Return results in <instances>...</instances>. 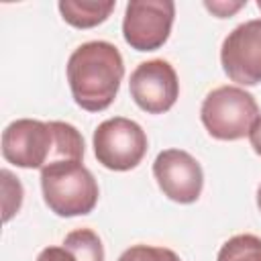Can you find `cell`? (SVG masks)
<instances>
[{
	"label": "cell",
	"instance_id": "cell-1",
	"mask_svg": "<svg viewBox=\"0 0 261 261\" xmlns=\"http://www.w3.org/2000/svg\"><path fill=\"white\" fill-rule=\"evenodd\" d=\"M2 155L24 169H43L57 161H82L84 137L73 124L18 118L2 133Z\"/></svg>",
	"mask_w": 261,
	"mask_h": 261
},
{
	"label": "cell",
	"instance_id": "cell-2",
	"mask_svg": "<svg viewBox=\"0 0 261 261\" xmlns=\"http://www.w3.org/2000/svg\"><path fill=\"white\" fill-rule=\"evenodd\" d=\"M122 75V55L108 41L84 43L67 59L71 96L88 112H102L114 102Z\"/></svg>",
	"mask_w": 261,
	"mask_h": 261
},
{
	"label": "cell",
	"instance_id": "cell-3",
	"mask_svg": "<svg viewBox=\"0 0 261 261\" xmlns=\"http://www.w3.org/2000/svg\"><path fill=\"white\" fill-rule=\"evenodd\" d=\"M45 204L63 218L84 216L98 204V184L82 161H57L41 169Z\"/></svg>",
	"mask_w": 261,
	"mask_h": 261
},
{
	"label": "cell",
	"instance_id": "cell-4",
	"mask_svg": "<svg viewBox=\"0 0 261 261\" xmlns=\"http://www.w3.org/2000/svg\"><path fill=\"white\" fill-rule=\"evenodd\" d=\"M259 116L255 98L239 86H220L212 90L200 108L206 130L218 141H239L249 135L251 124Z\"/></svg>",
	"mask_w": 261,
	"mask_h": 261
},
{
	"label": "cell",
	"instance_id": "cell-5",
	"mask_svg": "<svg viewBox=\"0 0 261 261\" xmlns=\"http://www.w3.org/2000/svg\"><path fill=\"white\" fill-rule=\"evenodd\" d=\"M147 153V135L130 118L114 116L94 130V155L98 163L112 171H128Z\"/></svg>",
	"mask_w": 261,
	"mask_h": 261
},
{
	"label": "cell",
	"instance_id": "cell-6",
	"mask_svg": "<svg viewBox=\"0 0 261 261\" xmlns=\"http://www.w3.org/2000/svg\"><path fill=\"white\" fill-rule=\"evenodd\" d=\"M173 16L171 0H130L122 20L124 41L137 51H155L169 39Z\"/></svg>",
	"mask_w": 261,
	"mask_h": 261
},
{
	"label": "cell",
	"instance_id": "cell-7",
	"mask_svg": "<svg viewBox=\"0 0 261 261\" xmlns=\"http://www.w3.org/2000/svg\"><path fill=\"white\" fill-rule=\"evenodd\" d=\"M220 63L232 82L261 84V18L247 20L228 33L220 49Z\"/></svg>",
	"mask_w": 261,
	"mask_h": 261
},
{
	"label": "cell",
	"instance_id": "cell-8",
	"mask_svg": "<svg viewBox=\"0 0 261 261\" xmlns=\"http://www.w3.org/2000/svg\"><path fill=\"white\" fill-rule=\"evenodd\" d=\"M128 84L135 104L149 114L167 112L179 96L177 73L165 59L143 61L130 73Z\"/></svg>",
	"mask_w": 261,
	"mask_h": 261
},
{
	"label": "cell",
	"instance_id": "cell-9",
	"mask_svg": "<svg viewBox=\"0 0 261 261\" xmlns=\"http://www.w3.org/2000/svg\"><path fill=\"white\" fill-rule=\"evenodd\" d=\"M153 175L159 190L173 202L192 204L200 198L204 173L200 163L181 149H165L155 157Z\"/></svg>",
	"mask_w": 261,
	"mask_h": 261
},
{
	"label": "cell",
	"instance_id": "cell-10",
	"mask_svg": "<svg viewBox=\"0 0 261 261\" xmlns=\"http://www.w3.org/2000/svg\"><path fill=\"white\" fill-rule=\"evenodd\" d=\"M59 12L63 20L75 29H92L102 24L110 12L114 10L116 2L106 0V2H96V0H61Z\"/></svg>",
	"mask_w": 261,
	"mask_h": 261
},
{
	"label": "cell",
	"instance_id": "cell-11",
	"mask_svg": "<svg viewBox=\"0 0 261 261\" xmlns=\"http://www.w3.org/2000/svg\"><path fill=\"white\" fill-rule=\"evenodd\" d=\"M63 247L75 257V261H104L102 241L90 228L71 230L63 239Z\"/></svg>",
	"mask_w": 261,
	"mask_h": 261
},
{
	"label": "cell",
	"instance_id": "cell-12",
	"mask_svg": "<svg viewBox=\"0 0 261 261\" xmlns=\"http://www.w3.org/2000/svg\"><path fill=\"white\" fill-rule=\"evenodd\" d=\"M216 261H261V239L255 234H237L220 247Z\"/></svg>",
	"mask_w": 261,
	"mask_h": 261
},
{
	"label": "cell",
	"instance_id": "cell-13",
	"mask_svg": "<svg viewBox=\"0 0 261 261\" xmlns=\"http://www.w3.org/2000/svg\"><path fill=\"white\" fill-rule=\"evenodd\" d=\"M2 177V210H4V222H8L22 204V186L18 181V177H14L8 169L0 171Z\"/></svg>",
	"mask_w": 261,
	"mask_h": 261
},
{
	"label": "cell",
	"instance_id": "cell-14",
	"mask_svg": "<svg viewBox=\"0 0 261 261\" xmlns=\"http://www.w3.org/2000/svg\"><path fill=\"white\" fill-rule=\"evenodd\" d=\"M118 261H179L177 253L165 247H151V245H135L126 249Z\"/></svg>",
	"mask_w": 261,
	"mask_h": 261
},
{
	"label": "cell",
	"instance_id": "cell-15",
	"mask_svg": "<svg viewBox=\"0 0 261 261\" xmlns=\"http://www.w3.org/2000/svg\"><path fill=\"white\" fill-rule=\"evenodd\" d=\"M247 4V0H239V2H224V0H206L204 2V6L212 12V14H216L218 18H226V16H232L237 10H241L243 6Z\"/></svg>",
	"mask_w": 261,
	"mask_h": 261
},
{
	"label": "cell",
	"instance_id": "cell-16",
	"mask_svg": "<svg viewBox=\"0 0 261 261\" xmlns=\"http://www.w3.org/2000/svg\"><path fill=\"white\" fill-rule=\"evenodd\" d=\"M37 261H75V257L61 245V247H47L39 253Z\"/></svg>",
	"mask_w": 261,
	"mask_h": 261
},
{
	"label": "cell",
	"instance_id": "cell-17",
	"mask_svg": "<svg viewBox=\"0 0 261 261\" xmlns=\"http://www.w3.org/2000/svg\"><path fill=\"white\" fill-rule=\"evenodd\" d=\"M249 141H251V147L257 155H261V114L255 118V122L251 124V130H249Z\"/></svg>",
	"mask_w": 261,
	"mask_h": 261
},
{
	"label": "cell",
	"instance_id": "cell-18",
	"mask_svg": "<svg viewBox=\"0 0 261 261\" xmlns=\"http://www.w3.org/2000/svg\"><path fill=\"white\" fill-rule=\"evenodd\" d=\"M257 206H259V210H261V186H259V190H257Z\"/></svg>",
	"mask_w": 261,
	"mask_h": 261
},
{
	"label": "cell",
	"instance_id": "cell-19",
	"mask_svg": "<svg viewBox=\"0 0 261 261\" xmlns=\"http://www.w3.org/2000/svg\"><path fill=\"white\" fill-rule=\"evenodd\" d=\"M257 6H259V10H261V0H259V2H257Z\"/></svg>",
	"mask_w": 261,
	"mask_h": 261
}]
</instances>
